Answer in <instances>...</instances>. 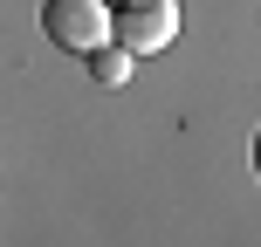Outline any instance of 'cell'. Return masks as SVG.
<instances>
[{"label":"cell","instance_id":"cell-1","mask_svg":"<svg viewBox=\"0 0 261 247\" xmlns=\"http://www.w3.org/2000/svg\"><path fill=\"white\" fill-rule=\"evenodd\" d=\"M41 35L69 55H96L117 41V14L110 0H41Z\"/></svg>","mask_w":261,"mask_h":247},{"label":"cell","instance_id":"cell-2","mask_svg":"<svg viewBox=\"0 0 261 247\" xmlns=\"http://www.w3.org/2000/svg\"><path fill=\"white\" fill-rule=\"evenodd\" d=\"M172 35H179V0H130V7H117V41L130 55L172 48Z\"/></svg>","mask_w":261,"mask_h":247},{"label":"cell","instance_id":"cell-3","mask_svg":"<svg viewBox=\"0 0 261 247\" xmlns=\"http://www.w3.org/2000/svg\"><path fill=\"white\" fill-rule=\"evenodd\" d=\"M130 62H138V55H130L124 41H110V48H96V55H90V76L103 83V90H117V83L130 76Z\"/></svg>","mask_w":261,"mask_h":247},{"label":"cell","instance_id":"cell-4","mask_svg":"<svg viewBox=\"0 0 261 247\" xmlns=\"http://www.w3.org/2000/svg\"><path fill=\"white\" fill-rule=\"evenodd\" d=\"M254 172H261V130H254Z\"/></svg>","mask_w":261,"mask_h":247},{"label":"cell","instance_id":"cell-5","mask_svg":"<svg viewBox=\"0 0 261 247\" xmlns=\"http://www.w3.org/2000/svg\"><path fill=\"white\" fill-rule=\"evenodd\" d=\"M110 7H130V0H110Z\"/></svg>","mask_w":261,"mask_h":247}]
</instances>
